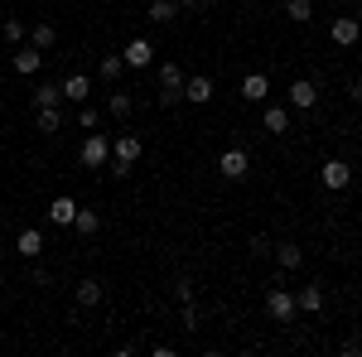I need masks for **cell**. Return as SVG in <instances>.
Segmentation results:
<instances>
[{"instance_id": "6da1fadb", "label": "cell", "mask_w": 362, "mask_h": 357, "mask_svg": "<svg viewBox=\"0 0 362 357\" xmlns=\"http://www.w3.org/2000/svg\"><path fill=\"white\" fill-rule=\"evenodd\" d=\"M140 150H145L140 136H116L112 140V174H116V179H126V174H131V165L140 160Z\"/></svg>"}, {"instance_id": "7a4b0ae2", "label": "cell", "mask_w": 362, "mask_h": 357, "mask_svg": "<svg viewBox=\"0 0 362 357\" xmlns=\"http://www.w3.org/2000/svg\"><path fill=\"white\" fill-rule=\"evenodd\" d=\"M107 160H112V140L102 136V131H92V136L83 140V155H78V165H83V169H102Z\"/></svg>"}, {"instance_id": "3957f363", "label": "cell", "mask_w": 362, "mask_h": 357, "mask_svg": "<svg viewBox=\"0 0 362 357\" xmlns=\"http://www.w3.org/2000/svg\"><path fill=\"white\" fill-rule=\"evenodd\" d=\"M160 102H165V107L184 102V68H179V63H165V68H160Z\"/></svg>"}, {"instance_id": "277c9868", "label": "cell", "mask_w": 362, "mask_h": 357, "mask_svg": "<svg viewBox=\"0 0 362 357\" xmlns=\"http://www.w3.org/2000/svg\"><path fill=\"white\" fill-rule=\"evenodd\" d=\"M218 169H223V179H232V184H237V179H247V174H251V155L242 150V145H232V150H223V155H218Z\"/></svg>"}, {"instance_id": "5b68a950", "label": "cell", "mask_w": 362, "mask_h": 357, "mask_svg": "<svg viewBox=\"0 0 362 357\" xmlns=\"http://www.w3.org/2000/svg\"><path fill=\"white\" fill-rule=\"evenodd\" d=\"M266 314H271L276 324H290V319L300 314V304H295L290 290H271V295H266Z\"/></svg>"}, {"instance_id": "8992f818", "label": "cell", "mask_w": 362, "mask_h": 357, "mask_svg": "<svg viewBox=\"0 0 362 357\" xmlns=\"http://www.w3.org/2000/svg\"><path fill=\"white\" fill-rule=\"evenodd\" d=\"M329 34H334V44H338V49H353V44L362 39V20H353V15H338Z\"/></svg>"}, {"instance_id": "52a82bcc", "label": "cell", "mask_w": 362, "mask_h": 357, "mask_svg": "<svg viewBox=\"0 0 362 357\" xmlns=\"http://www.w3.org/2000/svg\"><path fill=\"white\" fill-rule=\"evenodd\" d=\"M184 102H194V107H208V102H213V78H203V73L184 78Z\"/></svg>"}, {"instance_id": "ba28073f", "label": "cell", "mask_w": 362, "mask_h": 357, "mask_svg": "<svg viewBox=\"0 0 362 357\" xmlns=\"http://www.w3.org/2000/svg\"><path fill=\"white\" fill-rule=\"evenodd\" d=\"M319 179H324V189H348V179H353V169H348V165H343V160H329V165H324V169H319Z\"/></svg>"}, {"instance_id": "9c48e42d", "label": "cell", "mask_w": 362, "mask_h": 357, "mask_svg": "<svg viewBox=\"0 0 362 357\" xmlns=\"http://www.w3.org/2000/svg\"><path fill=\"white\" fill-rule=\"evenodd\" d=\"M121 58H126V68H150L155 63V49H150V39H131Z\"/></svg>"}, {"instance_id": "30bf717a", "label": "cell", "mask_w": 362, "mask_h": 357, "mask_svg": "<svg viewBox=\"0 0 362 357\" xmlns=\"http://www.w3.org/2000/svg\"><path fill=\"white\" fill-rule=\"evenodd\" d=\"M242 97H247V102H266V97H271V78H266V73H247V78H242Z\"/></svg>"}, {"instance_id": "8fae6325", "label": "cell", "mask_w": 362, "mask_h": 357, "mask_svg": "<svg viewBox=\"0 0 362 357\" xmlns=\"http://www.w3.org/2000/svg\"><path fill=\"white\" fill-rule=\"evenodd\" d=\"M87 92H92V78H87V73H68V78H63V97H68V102H87Z\"/></svg>"}, {"instance_id": "7c38bea8", "label": "cell", "mask_w": 362, "mask_h": 357, "mask_svg": "<svg viewBox=\"0 0 362 357\" xmlns=\"http://www.w3.org/2000/svg\"><path fill=\"white\" fill-rule=\"evenodd\" d=\"M314 102H319V87H314V83H305V78H300V83L290 87V107H295V111H309Z\"/></svg>"}, {"instance_id": "4fadbf2b", "label": "cell", "mask_w": 362, "mask_h": 357, "mask_svg": "<svg viewBox=\"0 0 362 357\" xmlns=\"http://www.w3.org/2000/svg\"><path fill=\"white\" fill-rule=\"evenodd\" d=\"M49 218H54L58 227H73V218H78V203L63 193V198H54V203H49Z\"/></svg>"}, {"instance_id": "5bb4252c", "label": "cell", "mask_w": 362, "mask_h": 357, "mask_svg": "<svg viewBox=\"0 0 362 357\" xmlns=\"http://www.w3.org/2000/svg\"><path fill=\"white\" fill-rule=\"evenodd\" d=\"M276 261H280V271H295V266L305 261V251H300V242H276Z\"/></svg>"}, {"instance_id": "9a60e30c", "label": "cell", "mask_w": 362, "mask_h": 357, "mask_svg": "<svg viewBox=\"0 0 362 357\" xmlns=\"http://www.w3.org/2000/svg\"><path fill=\"white\" fill-rule=\"evenodd\" d=\"M15 251H20V256H25V261H34V256H39V251H44V237H39V232H34V227H25V232H20V242H15Z\"/></svg>"}, {"instance_id": "2e32d148", "label": "cell", "mask_w": 362, "mask_h": 357, "mask_svg": "<svg viewBox=\"0 0 362 357\" xmlns=\"http://www.w3.org/2000/svg\"><path fill=\"white\" fill-rule=\"evenodd\" d=\"M63 102V83H39L34 87V107H58Z\"/></svg>"}, {"instance_id": "e0dca14e", "label": "cell", "mask_w": 362, "mask_h": 357, "mask_svg": "<svg viewBox=\"0 0 362 357\" xmlns=\"http://www.w3.org/2000/svg\"><path fill=\"white\" fill-rule=\"evenodd\" d=\"M261 121H266V131H271V136H285V131H290V111H285V107H266Z\"/></svg>"}, {"instance_id": "ac0fdd59", "label": "cell", "mask_w": 362, "mask_h": 357, "mask_svg": "<svg viewBox=\"0 0 362 357\" xmlns=\"http://www.w3.org/2000/svg\"><path fill=\"white\" fill-rule=\"evenodd\" d=\"M34 116H39V131H44V136L63 131V111L58 107H34Z\"/></svg>"}, {"instance_id": "d6986e66", "label": "cell", "mask_w": 362, "mask_h": 357, "mask_svg": "<svg viewBox=\"0 0 362 357\" xmlns=\"http://www.w3.org/2000/svg\"><path fill=\"white\" fill-rule=\"evenodd\" d=\"M107 111H112L116 121H126V116L136 111V97H131V92H112V97H107Z\"/></svg>"}, {"instance_id": "ffe728a7", "label": "cell", "mask_w": 362, "mask_h": 357, "mask_svg": "<svg viewBox=\"0 0 362 357\" xmlns=\"http://www.w3.org/2000/svg\"><path fill=\"white\" fill-rule=\"evenodd\" d=\"M39 49H34V44H29V49H20V54H15V73H25V78H34V73H39Z\"/></svg>"}, {"instance_id": "44dd1931", "label": "cell", "mask_w": 362, "mask_h": 357, "mask_svg": "<svg viewBox=\"0 0 362 357\" xmlns=\"http://www.w3.org/2000/svg\"><path fill=\"white\" fill-rule=\"evenodd\" d=\"M73 227H78L83 237H97V232H102V218H97V208H78V218H73Z\"/></svg>"}, {"instance_id": "7402d4cb", "label": "cell", "mask_w": 362, "mask_h": 357, "mask_svg": "<svg viewBox=\"0 0 362 357\" xmlns=\"http://www.w3.org/2000/svg\"><path fill=\"white\" fill-rule=\"evenodd\" d=\"M295 304H300L305 314H319V309H324V290H319V285H305V290L295 295Z\"/></svg>"}, {"instance_id": "603a6c76", "label": "cell", "mask_w": 362, "mask_h": 357, "mask_svg": "<svg viewBox=\"0 0 362 357\" xmlns=\"http://www.w3.org/2000/svg\"><path fill=\"white\" fill-rule=\"evenodd\" d=\"M29 44H34L39 54H44V49H54V44H58V29L54 25H34V29H29Z\"/></svg>"}, {"instance_id": "cb8c5ba5", "label": "cell", "mask_w": 362, "mask_h": 357, "mask_svg": "<svg viewBox=\"0 0 362 357\" xmlns=\"http://www.w3.org/2000/svg\"><path fill=\"white\" fill-rule=\"evenodd\" d=\"M97 73H102L107 83H116V78L126 73V58H121V54H102V63H97Z\"/></svg>"}, {"instance_id": "d4e9b609", "label": "cell", "mask_w": 362, "mask_h": 357, "mask_svg": "<svg viewBox=\"0 0 362 357\" xmlns=\"http://www.w3.org/2000/svg\"><path fill=\"white\" fill-rule=\"evenodd\" d=\"M285 20L309 25V20H314V5H309V0H285Z\"/></svg>"}, {"instance_id": "484cf974", "label": "cell", "mask_w": 362, "mask_h": 357, "mask_svg": "<svg viewBox=\"0 0 362 357\" xmlns=\"http://www.w3.org/2000/svg\"><path fill=\"white\" fill-rule=\"evenodd\" d=\"M78 304H83V309L102 304V280H83V285H78Z\"/></svg>"}, {"instance_id": "4316f807", "label": "cell", "mask_w": 362, "mask_h": 357, "mask_svg": "<svg viewBox=\"0 0 362 357\" xmlns=\"http://www.w3.org/2000/svg\"><path fill=\"white\" fill-rule=\"evenodd\" d=\"M174 15H179V5H174V0H150V20H155V25H169Z\"/></svg>"}, {"instance_id": "83f0119b", "label": "cell", "mask_w": 362, "mask_h": 357, "mask_svg": "<svg viewBox=\"0 0 362 357\" xmlns=\"http://www.w3.org/2000/svg\"><path fill=\"white\" fill-rule=\"evenodd\" d=\"M0 34H5V44H20V39H25V25H20V20H5Z\"/></svg>"}, {"instance_id": "f1b7e54d", "label": "cell", "mask_w": 362, "mask_h": 357, "mask_svg": "<svg viewBox=\"0 0 362 357\" xmlns=\"http://www.w3.org/2000/svg\"><path fill=\"white\" fill-rule=\"evenodd\" d=\"M174 300H179V304H194V280H179V285H174Z\"/></svg>"}, {"instance_id": "f546056e", "label": "cell", "mask_w": 362, "mask_h": 357, "mask_svg": "<svg viewBox=\"0 0 362 357\" xmlns=\"http://www.w3.org/2000/svg\"><path fill=\"white\" fill-rule=\"evenodd\" d=\"M198 324H203V319H198V304H184V329L194 333V329H198Z\"/></svg>"}, {"instance_id": "4dcf8cb0", "label": "cell", "mask_w": 362, "mask_h": 357, "mask_svg": "<svg viewBox=\"0 0 362 357\" xmlns=\"http://www.w3.org/2000/svg\"><path fill=\"white\" fill-rule=\"evenodd\" d=\"M78 126H83V131H97V111L83 107V111H78Z\"/></svg>"}, {"instance_id": "1f68e13d", "label": "cell", "mask_w": 362, "mask_h": 357, "mask_svg": "<svg viewBox=\"0 0 362 357\" xmlns=\"http://www.w3.org/2000/svg\"><path fill=\"white\" fill-rule=\"evenodd\" d=\"M174 5H184V10H198V5H203V0H174Z\"/></svg>"}, {"instance_id": "d6a6232c", "label": "cell", "mask_w": 362, "mask_h": 357, "mask_svg": "<svg viewBox=\"0 0 362 357\" xmlns=\"http://www.w3.org/2000/svg\"><path fill=\"white\" fill-rule=\"evenodd\" d=\"M353 5H362V0H353Z\"/></svg>"}]
</instances>
